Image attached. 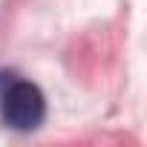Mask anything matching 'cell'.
Listing matches in <instances>:
<instances>
[{"mask_svg": "<svg viewBox=\"0 0 147 147\" xmlns=\"http://www.w3.org/2000/svg\"><path fill=\"white\" fill-rule=\"evenodd\" d=\"M0 118L15 133H32L46 118L43 90L12 69H0Z\"/></svg>", "mask_w": 147, "mask_h": 147, "instance_id": "obj_1", "label": "cell"}]
</instances>
